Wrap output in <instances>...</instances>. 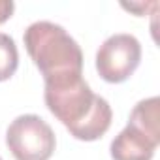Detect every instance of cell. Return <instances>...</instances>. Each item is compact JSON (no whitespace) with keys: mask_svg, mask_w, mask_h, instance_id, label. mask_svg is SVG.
Here are the masks:
<instances>
[{"mask_svg":"<svg viewBox=\"0 0 160 160\" xmlns=\"http://www.w3.org/2000/svg\"><path fill=\"white\" fill-rule=\"evenodd\" d=\"M43 98L47 109L70 130L75 139L94 141L111 126V106L106 98L91 91L83 73L47 79Z\"/></svg>","mask_w":160,"mask_h":160,"instance_id":"cell-1","label":"cell"},{"mask_svg":"<svg viewBox=\"0 0 160 160\" xmlns=\"http://www.w3.org/2000/svg\"><path fill=\"white\" fill-rule=\"evenodd\" d=\"M23 40L32 62L43 75V81L83 73V51L60 25L36 21L25 30Z\"/></svg>","mask_w":160,"mask_h":160,"instance_id":"cell-2","label":"cell"},{"mask_svg":"<svg viewBox=\"0 0 160 160\" xmlns=\"http://www.w3.org/2000/svg\"><path fill=\"white\" fill-rule=\"evenodd\" d=\"M6 145L15 160H49L57 147L53 128L38 115H19L6 132Z\"/></svg>","mask_w":160,"mask_h":160,"instance_id":"cell-3","label":"cell"},{"mask_svg":"<svg viewBox=\"0 0 160 160\" xmlns=\"http://www.w3.org/2000/svg\"><path fill=\"white\" fill-rule=\"evenodd\" d=\"M141 43L132 34L109 36L96 53V70L108 83H122L138 70Z\"/></svg>","mask_w":160,"mask_h":160,"instance_id":"cell-4","label":"cell"},{"mask_svg":"<svg viewBox=\"0 0 160 160\" xmlns=\"http://www.w3.org/2000/svg\"><path fill=\"white\" fill-rule=\"evenodd\" d=\"M158 143L147 138L138 128L126 124L124 130L115 136L111 141V158L113 160H151L154 156Z\"/></svg>","mask_w":160,"mask_h":160,"instance_id":"cell-5","label":"cell"},{"mask_svg":"<svg viewBox=\"0 0 160 160\" xmlns=\"http://www.w3.org/2000/svg\"><path fill=\"white\" fill-rule=\"evenodd\" d=\"M158 104L160 100L156 96L145 98L136 104V108L130 113L128 124L143 132L147 138H151L154 143H160V128H158Z\"/></svg>","mask_w":160,"mask_h":160,"instance_id":"cell-6","label":"cell"},{"mask_svg":"<svg viewBox=\"0 0 160 160\" xmlns=\"http://www.w3.org/2000/svg\"><path fill=\"white\" fill-rule=\"evenodd\" d=\"M19 66V51L12 36L0 32V81H8Z\"/></svg>","mask_w":160,"mask_h":160,"instance_id":"cell-7","label":"cell"},{"mask_svg":"<svg viewBox=\"0 0 160 160\" xmlns=\"http://www.w3.org/2000/svg\"><path fill=\"white\" fill-rule=\"evenodd\" d=\"M13 10H15V4L12 2V0H0V25L6 23L12 17Z\"/></svg>","mask_w":160,"mask_h":160,"instance_id":"cell-8","label":"cell"},{"mask_svg":"<svg viewBox=\"0 0 160 160\" xmlns=\"http://www.w3.org/2000/svg\"><path fill=\"white\" fill-rule=\"evenodd\" d=\"M0 160H2V158H0Z\"/></svg>","mask_w":160,"mask_h":160,"instance_id":"cell-9","label":"cell"}]
</instances>
